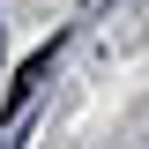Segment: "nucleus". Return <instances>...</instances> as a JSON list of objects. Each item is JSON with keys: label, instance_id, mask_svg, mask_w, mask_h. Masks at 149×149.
Returning a JSON list of instances; mask_svg holds the SVG:
<instances>
[{"label": "nucleus", "instance_id": "f257e3e1", "mask_svg": "<svg viewBox=\"0 0 149 149\" xmlns=\"http://www.w3.org/2000/svg\"><path fill=\"white\" fill-rule=\"evenodd\" d=\"M45 67H52V45H37V52H30V60L15 67V82H8V104H22V97L37 90V74H45Z\"/></svg>", "mask_w": 149, "mask_h": 149}]
</instances>
